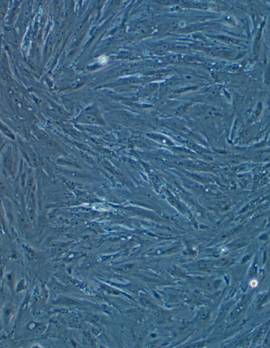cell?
Listing matches in <instances>:
<instances>
[{
  "instance_id": "7a4b0ae2",
  "label": "cell",
  "mask_w": 270,
  "mask_h": 348,
  "mask_svg": "<svg viewBox=\"0 0 270 348\" xmlns=\"http://www.w3.org/2000/svg\"><path fill=\"white\" fill-rule=\"evenodd\" d=\"M147 31V28L145 27V25H144L143 24H139L138 25V26L137 27L136 32V34H138V35H142L144 33H146Z\"/></svg>"
},
{
  "instance_id": "6da1fadb",
  "label": "cell",
  "mask_w": 270,
  "mask_h": 348,
  "mask_svg": "<svg viewBox=\"0 0 270 348\" xmlns=\"http://www.w3.org/2000/svg\"><path fill=\"white\" fill-rule=\"evenodd\" d=\"M168 49V45L166 43H162L155 47L154 52L157 54H162L166 52V51Z\"/></svg>"
},
{
  "instance_id": "3957f363",
  "label": "cell",
  "mask_w": 270,
  "mask_h": 348,
  "mask_svg": "<svg viewBox=\"0 0 270 348\" xmlns=\"http://www.w3.org/2000/svg\"><path fill=\"white\" fill-rule=\"evenodd\" d=\"M5 8L3 5V4L1 3L0 2V18H2L3 17L4 14H5Z\"/></svg>"
}]
</instances>
